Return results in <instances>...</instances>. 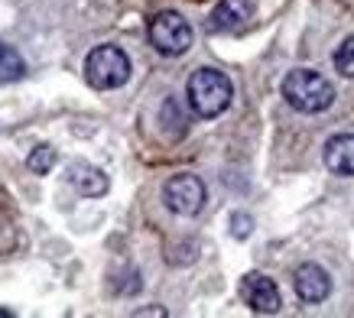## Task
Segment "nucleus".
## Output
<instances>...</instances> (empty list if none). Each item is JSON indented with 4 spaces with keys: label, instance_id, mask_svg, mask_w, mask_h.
I'll return each mask as SVG.
<instances>
[{
    "label": "nucleus",
    "instance_id": "nucleus-6",
    "mask_svg": "<svg viewBox=\"0 0 354 318\" xmlns=\"http://www.w3.org/2000/svg\"><path fill=\"white\" fill-rule=\"evenodd\" d=\"M241 296H244V302L257 315H273V312H279V289L277 283L270 279V276L263 273H247L244 279H241Z\"/></svg>",
    "mask_w": 354,
    "mask_h": 318
},
{
    "label": "nucleus",
    "instance_id": "nucleus-13",
    "mask_svg": "<svg viewBox=\"0 0 354 318\" xmlns=\"http://www.w3.org/2000/svg\"><path fill=\"white\" fill-rule=\"evenodd\" d=\"M335 72L344 75V78H354V39H344L335 49Z\"/></svg>",
    "mask_w": 354,
    "mask_h": 318
},
{
    "label": "nucleus",
    "instance_id": "nucleus-15",
    "mask_svg": "<svg viewBox=\"0 0 354 318\" xmlns=\"http://www.w3.org/2000/svg\"><path fill=\"white\" fill-rule=\"evenodd\" d=\"M0 315H13V312H10V308H0Z\"/></svg>",
    "mask_w": 354,
    "mask_h": 318
},
{
    "label": "nucleus",
    "instance_id": "nucleus-2",
    "mask_svg": "<svg viewBox=\"0 0 354 318\" xmlns=\"http://www.w3.org/2000/svg\"><path fill=\"white\" fill-rule=\"evenodd\" d=\"M283 97L299 114H322L335 101V88L312 68H292L283 78Z\"/></svg>",
    "mask_w": 354,
    "mask_h": 318
},
{
    "label": "nucleus",
    "instance_id": "nucleus-1",
    "mask_svg": "<svg viewBox=\"0 0 354 318\" xmlns=\"http://www.w3.org/2000/svg\"><path fill=\"white\" fill-rule=\"evenodd\" d=\"M185 95H189V107H192L195 114L212 120V117H221L231 107L234 85L218 68H195L189 85H185Z\"/></svg>",
    "mask_w": 354,
    "mask_h": 318
},
{
    "label": "nucleus",
    "instance_id": "nucleus-14",
    "mask_svg": "<svg viewBox=\"0 0 354 318\" xmlns=\"http://www.w3.org/2000/svg\"><path fill=\"white\" fill-rule=\"evenodd\" d=\"M250 231H254V218H247L244 212L231 214V234H234L237 241H247V237H250Z\"/></svg>",
    "mask_w": 354,
    "mask_h": 318
},
{
    "label": "nucleus",
    "instance_id": "nucleus-5",
    "mask_svg": "<svg viewBox=\"0 0 354 318\" xmlns=\"http://www.w3.org/2000/svg\"><path fill=\"white\" fill-rule=\"evenodd\" d=\"M205 198H208V191H205V182L192 172H179V176H172L166 185H162V202L169 208L172 214H183V218H195V214L205 208Z\"/></svg>",
    "mask_w": 354,
    "mask_h": 318
},
{
    "label": "nucleus",
    "instance_id": "nucleus-4",
    "mask_svg": "<svg viewBox=\"0 0 354 318\" xmlns=\"http://www.w3.org/2000/svg\"><path fill=\"white\" fill-rule=\"evenodd\" d=\"M192 23L176 10H160L150 20V46L160 55H185L192 46Z\"/></svg>",
    "mask_w": 354,
    "mask_h": 318
},
{
    "label": "nucleus",
    "instance_id": "nucleus-9",
    "mask_svg": "<svg viewBox=\"0 0 354 318\" xmlns=\"http://www.w3.org/2000/svg\"><path fill=\"white\" fill-rule=\"evenodd\" d=\"M68 182H72V189L78 195H85V198H101L104 191H108V176L91 166V162H72L68 166Z\"/></svg>",
    "mask_w": 354,
    "mask_h": 318
},
{
    "label": "nucleus",
    "instance_id": "nucleus-10",
    "mask_svg": "<svg viewBox=\"0 0 354 318\" xmlns=\"http://www.w3.org/2000/svg\"><path fill=\"white\" fill-rule=\"evenodd\" d=\"M250 20V3L247 0H221L212 17H208V30L212 32H227V30H237Z\"/></svg>",
    "mask_w": 354,
    "mask_h": 318
},
{
    "label": "nucleus",
    "instance_id": "nucleus-7",
    "mask_svg": "<svg viewBox=\"0 0 354 318\" xmlns=\"http://www.w3.org/2000/svg\"><path fill=\"white\" fill-rule=\"evenodd\" d=\"M292 279H296V296L306 306H319V302L332 296V276L325 273L319 263H302Z\"/></svg>",
    "mask_w": 354,
    "mask_h": 318
},
{
    "label": "nucleus",
    "instance_id": "nucleus-3",
    "mask_svg": "<svg viewBox=\"0 0 354 318\" xmlns=\"http://www.w3.org/2000/svg\"><path fill=\"white\" fill-rule=\"evenodd\" d=\"M130 78V59L118 46H95L85 59V82L97 91H114L127 85Z\"/></svg>",
    "mask_w": 354,
    "mask_h": 318
},
{
    "label": "nucleus",
    "instance_id": "nucleus-11",
    "mask_svg": "<svg viewBox=\"0 0 354 318\" xmlns=\"http://www.w3.org/2000/svg\"><path fill=\"white\" fill-rule=\"evenodd\" d=\"M23 75H26V62H23V55L13 49V46H0V85H7V82H20Z\"/></svg>",
    "mask_w": 354,
    "mask_h": 318
},
{
    "label": "nucleus",
    "instance_id": "nucleus-12",
    "mask_svg": "<svg viewBox=\"0 0 354 318\" xmlns=\"http://www.w3.org/2000/svg\"><path fill=\"white\" fill-rule=\"evenodd\" d=\"M55 149L49 147V143H43V147H36L30 153V159H26V166H30V172H36V176H46V172H53L55 166Z\"/></svg>",
    "mask_w": 354,
    "mask_h": 318
},
{
    "label": "nucleus",
    "instance_id": "nucleus-8",
    "mask_svg": "<svg viewBox=\"0 0 354 318\" xmlns=\"http://www.w3.org/2000/svg\"><path fill=\"white\" fill-rule=\"evenodd\" d=\"M322 159H325V169L332 176H354V137L351 133H335V137L325 140V149H322Z\"/></svg>",
    "mask_w": 354,
    "mask_h": 318
}]
</instances>
